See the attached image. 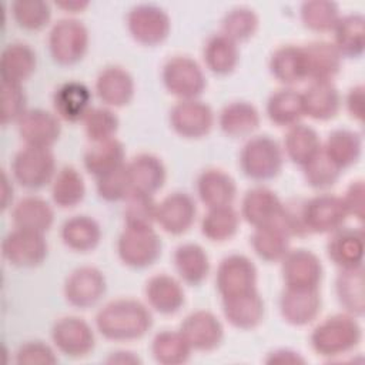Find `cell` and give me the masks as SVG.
I'll list each match as a JSON object with an SVG mask.
<instances>
[{
	"instance_id": "cell-57",
	"label": "cell",
	"mask_w": 365,
	"mask_h": 365,
	"mask_svg": "<svg viewBox=\"0 0 365 365\" xmlns=\"http://www.w3.org/2000/svg\"><path fill=\"white\" fill-rule=\"evenodd\" d=\"M365 88L362 84H356L349 88L346 98H345V106L346 111L349 115L358 121L364 120V111H365Z\"/></svg>"
},
{
	"instance_id": "cell-51",
	"label": "cell",
	"mask_w": 365,
	"mask_h": 365,
	"mask_svg": "<svg viewBox=\"0 0 365 365\" xmlns=\"http://www.w3.org/2000/svg\"><path fill=\"white\" fill-rule=\"evenodd\" d=\"M124 221L125 225L153 227L157 222V207L151 194L131 191L124 200Z\"/></svg>"
},
{
	"instance_id": "cell-20",
	"label": "cell",
	"mask_w": 365,
	"mask_h": 365,
	"mask_svg": "<svg viewBox=\"0 0 365 365\" xmlns=\"http://www.w3.org/2000/svg\"><path fill=\"white\" fill-rule=\"evenodd\" d=\"M281 211L282 201L277 192L268 187L257 185L244 194L240 215L255 228L278 222Z\"/></svg>"
},
{
	"instance_id": "cell-32",
	"label": "cell",
	"mask_w": 365,
	"mask_h": 365,
	"mask_svg": "<svg viewBox=\"0 0 365 365\" xmlns=\"http://www.w3.org/2000/svg\"><path fill=\"white\" fill-rule=\"evenodd\" d=\"M268 66L274 78L287 87L307 80V64L302 46H279L271 54Z\"/></svg>"
},
{
	"instance_id": "cell-55",
	"label": "cell",
	"mask_w": 365,
	"mask_h": 365,
	"mask_svg": "<svg viewBox=\"0 0 365 365\" xmlns=\"http://www.w3.org/2000/svg\"><path fill=\"white\" fill-rule=\"evenodd\" d=\"M14 361L24 365H40V364H56L58 359L54 349L43 341H27L16 351Z\"/></svg>"
},
{
	"instance_id": "cell-53",
	"label": "cell",
	"mask_w": 365,
	"mask_h": 365,
	"mask_svg": "<svg viewBox=\"0 0 365 365\" xmlns=\"http://www.w3.org/2000/svg\"><path fill=\"white\" fill-rule=\"evenodd\" d=\"M96 188L97 194L106 201H124L133 191L127 173V163L96 178Z\"/></svg>"
},
{
	"instance_id": "cell-19",
	"label": "cell",
	"mask_w": 365,
	"mask_h": 365,
	"mask_svg": "<svg viewBox=\"0 0 365 365\" xmlns=\"http://www.w3.org/2000/svg\"><path fill=\"white\" fill-rule=\"evenodd\" d=\"M197 205L194 198L182 191L164 197L157 207V224L171 235L187 232L195 221Z\"/></svg>"
},
{
	"instance_id": "cell-46",
	"label": "cell",
	"mask_w": 365,
	"mask_h": 365,
	"mask_svg": "<svg viewBox=\"0 0 365 365\" xmlns=\"http://www.w3.org/2000/svg\"><path fill=\"white\" fill-rule=\"evenodd\" d=\"M191 346L178 331L164 329L151 341V355L161 365H180L190 359Z\"/></svg>"
},
{
	"instance_id": "cell-41",
	"label": "cell",
	"mask_w": 365,
	"mask_h": 365,
	"mask_svg": "<svg viewBox=\"0 0 365 365\" xmlns=\"http://www.w3.org/2000/svg\"><path fill=\"white\" fill-rule=\"evenodd\" d=\"M322 150L341 170H345L361 158L362 137L354 130L336 128L328 134Z\"/></svg>"
},
{
	"instance_id": "cell-7",
	"label": "cell",
	"mask_w": 365,
	"mask_h": 365,
	"mask_svg": "<svg viewBox=\"0 0 365 365\" xmlns=\"http://www.w3.org/2000/svg\"><path fill=\"white\" fill-rule=\"evenodd\" d=\"M161 78L167 91L180 100L197 98L207 87L201 66L190 56L170 57L163 66Z\"/></svg>"
},
{
	"instance_id": "cell-23",
	"label": "cell",
	"mask_w": 365,
	"mask_h": 365,
	"mask_svg": "<svg viewBox=\"0 0 365 365\" xmlns=\"http://www.w3.org/2000/svg\"><path fill=\"white\" fill-rule=\"evenodd\" d=\"M91 90L81 81H66L60 84L53 94L54 113L60 120L68 123L83 121L91 106Z\"/></svg>"
},
{
	"instance_id": "cell-35",
	"label": "cell",
	"mask_w": 365,
	"mask_h": 365,
	"mask_svg": "<svg viewBox=\"0 0 365 365\" xmlns=\"http://www.w3.org/2000/svg\"><path fill=\"white\" fill-rule=\"evenodd\" d=\"M291 238L292 237L278 221L255 227L251 235V247L262 261L277 262L281 261L291 250Z\"/></svg>"
},
{
	"instance_id": "cell-40",
	"label": "cell",
	"mask_w": 365,
	"mask_h": 365,
	"mask_svg": "<svg viewBox=\"0 0 365 365\" xmlns=\"http://www.w3.org/2000/svg\"><path fill=\"white\" fill-rule=\"evenodd\" d=\"M335 294L345 312L362 317L365 311L364 297V268H344L335 278Z\"/></svg>"
},
{
	"instance_id": "cell-38",
	"label": "cell",
	"mask_w": 365,
	"mask_h": 365,
	"mask_svg": "<svg viewBox=\"0 0 365 365\" xmlns=\"http://www.w3.org/2000/svg\"><path fill=\"white\" fill-rule=\"evenodd\" d=\"M66 247L77 252L93 251L101 240L100 224L88 215H73L64 221L60 231Z\"/></svg>"
},
{
	"instance_id": "cell-10",
	"label": "cell",
	"mask_w": 365,
	"mask_h": 365,
	"mask_svg": "<svg viewBox=\"0 0 365 365\" xmlns=\"http://www.w3.org/2000/svg\"><path fill=\"white\" fill-rule=\"evenodd\" d=\"M346 217L342 197L325 192L304 200L302 218L308 234H331L344 225Z\"/></svg>"
},
{
	"instance_id": "cell-6",
	"label": "cell",
	"mask_w": 365,
	"mask_h": 365,
	"mask_svg": "<svg viewBox=\"0 0 365 365\" xmlns=\"http://www.w3.org/2000/svg\"><path fill=\"white\" fill-rule=\"evenodd\" d=\"M88 30L77 19H60L48 33V50L53 60L61 66L78 63L88 50Z\"/></svg>"
},
{
	"instance_id": "cell-22",
	"label": "cell",
	"mask_w": 365,
	"mask_h": 365,
	"mask_svg": "<svg viewBox=\"0 0 365 365\" xmlns=\"http://www.w3.org/2000/svg\"><path fill=\"white\" fill-rule=\"evenodd\" d=\"M225 319L238 329L257 328L265 315V304L258 289L221 298Z\"/></svg>"
},
{
	"instance_id": "cell-27",
	"label": "cell",
	"mask_w": 365,
	"mask_h": 365,
	"mask_svg": "<svg viewBox=\"0 0 365 365\" xmlns=\"http://www.w3.org/2000/svg\"><path fill=\"white\" fill-rule=\"evenodd\" d=\"M307 80L309 81H332L339 73L342 64V56L331 41L317 40L302 46Z\"/></svg>"
},
{
	"instance_id": "cell-45",
	"label": "cell",
	"mask_w": 365,
	"mask_h": 365,
	"mask_svg": "<svg viewBox=\"0 0 365 365\" xmlns=\"http://www.w3.org/2000/svg\"><path fill=\"white\" fill-rule=\"evenodd\" d=\"M241 215L232 205L208 208L201 220V232L214 242L231 240L240 228Z\"/></svg>"
},
{
	"instance_id": "cell-54",
	"label": "cell",
	"mask_w": 365,
	"mask_h": 365,
	"mask_svg": "<svg viewBox=\"0 0 365 365\" xmlns=\"http://www.w3.org/2000/svg\"><path fill=\"white\" fill-rule=\"evenodd\" d=\"M27 111V97L19 83L1 81V121H17Z\"/></svg>"
},
{
	"instance_id": "cell-39",
	"label": "cell",
	"mask_w": 365,
	"mask_h": 365,
	"mask_svg": "<svg viewBox=\"0 0 365 365\" xmlns=\"http://www.w3.org/2000/svg\"><path fill=\"white\" fill-rule=\"evenodd\" d=\"M322 148L317 130L308 124L297 123L288 127L284 135V153L298 165H305Z\"/></svg>"
},
{
	"instance_id": "cell-1",
	"label": "cell",
	"mask_w": 365,
	"mask_h": 365,
	"mask_svg": "<svg viewBox=\"0 0 365 365\" xmlns=\"http://www.w3.org/2000/svg\"><path fill=\"white\" fill-rule=\"evenodd\" d=\"M151 327V311L147 305L133 298L113 299L96 315L97 331L111 341L140 339Z\"/></svg>"
},
{
	"instance_id": "cell-31",
	"label": "cell",
	"mask_w": 365,
	"mask_h": 365,
	"mask_svg": "<svg viewBox=\"0 0 365 365\" xmlns=\"http://www.w3.org/2000/svg\"><path fill=\"white\" fill-rule=\"evenodd\" d=\"M11 220L16 228L46 234L54 221V211L48 201L38 195L20 198L11 210Z\"/></svg>"
},
{
	"instance_id": "cell-11",
	"label": "cell",
	"mask_w": 365,
	"mask_h": 365,
	"mask_svg": "<svg viewBox=\"0 0 365 365\" xmlns=\"http://www.w3.org/2000/svg\"><path fill=\"white\" fill-rule=\"evenodd\" d=\"M66 301L80 309L94 307L107 291L104 274L91 265H83L73 269L64 281Z\"/></svg>"
},
{
	"instance_id": "cell-15",
	"label": "cell",
	"mask_w": 365,
	"mask_h": 365,
	"mask_svg": "<svg viewBox=\"0 0 365 365\" xmlns=\"http://www.w3.org/2000/svg\"><path fill=\"white\" fill-rule=\"evenodd\" d=\"M281 274L285 287L319 288L324 267L319 257L311 250H289L281 259Z\"/></svg>"
},
{
	"instance_id": "cell-52",
	"label": "cell",
	"mask_w": 365,
	"mask_h": 365,
	"mask_svg": "<svg viewBox=\"0 0 365 365\" xmlns=\"http://www.w3.org/2000/svg\"><path fill=\"white\" fill-rule=\"evenodd\" d=\"M86 135L91 143L115 137L120 121L117 114L107 106L93 107L83 120Z\"/></svg>"
},
{
	"instance_id": "cell-25",
	"label": "cell",
	"mask_w": 365,
	"mask_h": 365,
	"mask_svg": "<svg viewBox=\"0 0 365 365\" xmlns=\"http://www.w3.org/2000/svg\"><path fill=\"white\" fill-rule=\"evenodd\" d=\"M144 295L148 307L163 315L178 312L185 302V292L181 282L167 274L153 275L145 282Z\"/></svg>"
},
{
	"instance_id": "cell-43",
	"label": "cell",
	"mask_w": 365,
	"mask_h": 365,
	"mask_svg": "<svg viewBox=\"0 0 365 365\" xmlns=\"http://www.w3.org/2000/svg\"><path fill=\"white\" fill-rule=\"evenodd\" d=\"M267 115L278 127H291L304 115L301 93L292 87L274 91L267 100Z\"/></svg>"
},
{
	"instance_id": "cell-24",
	"label": "cell",
	"mask_w": 365,
	"mask_h": 365,
	"mask_svg": "<svg viewBox=\"0 0 365 365\" xmlns=\"http://www.w3.org/2000/svg\"><path fill=\"white\" fill-rule=\"evenodd\" d=\"M327 254L329 259L344 268L362 267L364 261V231L362 228L341 227L331 232L327 242Z\"/></svg>"
},
{
	"instance_id": "cell-28",
	"label": "cell",
	"mask_w": 365,
	"mask_h": 365,
	"mask_svg": "<svg viewBox=\"0 0 365 365\" xmlns=\"http://www.w3.org/2000/svg\"><path fill=\"white\" fill-rule=\"evenodd\" d=\"M301 97L304 115L314 120H331L341 108V94L332 81H309Z\"/></svg>"
},
{
	"instance_id": "cell-14",
	"label": "cell",
	"mask_w": 365,
	"mask_h": 365,
	"mask_svg": "<svg viewBox=\"0 0 365 365\" xmlns=\"http://www.w3.org/2000/svg\"><path fill=\"white\" fill-rule=\"evenodd\" d=\"M170 124L184 138H201L214 125V111L198 98L178 100L170 110Z\"/></svg>"
},
{
	"instance_id": "cell-34",
	"label": "cell",
	"mask_w": 365,
	"mask_h": 365,
	"mask_svg": "<svg viewBox=\"0 0 365 365\" xmlns=\"http://www.w3.org/2000/svg\"><path fill=\"white\" fill-rule=\"evenodd\" d=\"M218 125L228 137H247L258 128L259 113L250 101H231L220 111Z\"/></svg>"
},
{
	"instance_id": "cell-12",
	"label": "cell",
	"mask_w": 365,
	"mask_h": 365,
	"mask_svg": "<svg viewBox=\"0 0 365 365\" xmlns=\"http://www.w3.org/2000/svg\"><path fill=\"white\" fill-rule=\"evenodd\" d=\"M257 267L247 255L230 254L221 259L217 268L215 285L224 298L257 289Z\"/></svg>"
},
{
	"instance_id": "cell-9",
	"label": "cell",
	"mask_w": 365,
	"mask_h": 365,
	"mask_svg": "<svg viewBox=\"0 0 365 365\" xmlns=\"http://www.w3.org/2000/svg\"><path fill=\"white\" fill-rule=\"evenodd\" d=\"M48 245L44 234L16 228L11 230L1 241V254L4 259L19 268H33L47 257Z\"/></svg>"
},
{
	"instance_id": "cell-44",
	"label": "cell",
	"mask_w": 365,
	"mask_h": 365,
	"mask_svg": "<svg viewBox=\"0 0 365 365\" xmlns=\"http://www.w3.org/2000/svg\"><path fill=\"white\" fill-rule=\"evenodd\" d=\"M86 195L84 178L73 165L61 167L51 181V198L60 208H71Z\"/></svg>"
},
{
	"instance_id": "cell-33",
	"label": "cell",
	"mask_w": 365,
	"mask_h": 365,
	"mask_svg": "<svg viewBox=\"0 0 365 365\" xmlns=\"http://www.w3.org/2000/svg\"><path fill=\"white\" fill-rule=\"evenodd\" d=\"M173 261L178 277L185 284L200 285L210 274V258L200 244H180L174 251Z\"/></svg>"
},
{
	"instance_id": "cell-56",
	"label": "cell",
	"mask_w": 365,
	"mask_h": 365,
	"mask_svg": "<svg viewBox=\"0 0 365 365\" xmlns=\"http://www.w3.org/2000/svg\"><path fill=\"white\" fill-rule=\"evenodd\" d=\"M345 210L348 212V215H352L354 218H356L358 221L364 220L365 215V184L364 180H355L352 181L344 197H342Z\"/></svg>"
},
{
	"instance_id": "cell-47",
	"label": "cell",
	"mask_w": 365,
	"mask_h": 365,
	"mask_svg": "<svg viewBox=\"0 0 365 365\" xmlns=\"http://www.w3.org/2000/svg\"><path fill=\"white\" fill-rule=\"evenodd\" d=\"M299 17L302 24L312 31H329L334 30L341 17L339 6L329 0L304 1L299 9Z\"/></svg>"
},
{
	"instance_id": "cell-3",
	"label": "cell",
	"mask_w": 365,
	"mask_h": 365,
	"mask_svg": "<svg viewBox=\"0 0 365 365\" xmlns=\"http://www.w3.org/2000/svg\"><path fill=\"white\" fill-rule=\"evenodd\" d=\"M284 165V151L269 135H252L242 145L240 167L242 173L255 181H267L277 177Z\"/></svg>"
},
{
	"instance_id": "cell-4",
	"label": "cell",
	"mask_w": 365,
	"mask_h": 365,
	"mask_svg": "<svg viewBox=\"0 0 365 365\" xmlns=\"http://www.w3.org/2000/svg\"><path fill=\"white\" fill-rule=\"evenodd\" d=\"M56 157L51 148L24 145L11 161L13 178L27 190L50 184L56 175Z\"/></svg>"
},
{
	"instance_id": "cell-5",
	"label": "cell",
	"mask_w": 365,
	"mask_h": 365,
	"mask_svg": "<svg viewBox=\"0 0 365 365\" xmlns=\"http://www.w3.org/2000/svg\"><path fill=\"white\" fill-rule=\"evenodd\" d=\"M163 242L153 227L125 225L117 240L120 259L131 268H147L161 255Z\"/></svg>"
},
{
	"instance_id": "cell-26",
	"label": "cell",
	"mask_w": 365,
	"mask_h": 365,
	"mask_svg": "<svg viewBox=\"0 0 365 365\" xmlns=\"http://www.w3.org/2000/svg\"><path fill=\"white\" fill-rule=\"evenodd\" d=\"M127 173L133 191L154 194L167 180V168L163 160L151 153H140L127 163Z\"/></svg>"
},
{
	"instance_id": "cell-60",
	"label": "cell",
	"mask_w": 365,
	"mask_h": 365,
	"mask_svg": "<svg viewBox=\"0 0 365 365\" xmlns=\"http://www.w3.org/2000/svg\"><path fill=\"white\" fill-rule=\"evenodd\" d=\"M13 200V185L6 173L1 174V207L6 210Z\"/></svg>"
},
{
	"instance_id": "cell-36",
	"label": "cell",
	"mask_w": 365,
	"mask_h": 365,
	"mask_svg": "<svg viewBox=\"0 0 365 365\" xmlns=\"http://www.w3.org/2000/svg\"><path fill=\"white\" fill-rule=\"evenodd\" d=\"M83 161L86 170L98 178L125 164V150L123 143L115 137L96 141L86 150Z\"/></svg>"
},
{
	"instance_id": "cell-61",
	"label": "cell",
	"mask_w": 365,
	"mask_h": 365,
	"mask_svg": "<svg viewBox=\"0 0 365 365\" xmlns=\"http://www.w3.org/2000/svg\"><path fill=\"white\" fill-rule=\"evenodd\" d=\"M88 1H77V0H73V1H57L56 6L58 9H63L64 11H68V13H78L81 10H84L86 7H88Z\"/></svg>"
},
{
	"instance_id": "cell-17",
	"label": "cell",
	"mask_w": 365,
	"mask_h": 365,
	"mask_svg": "<svg viewBox=\"0 0 365 365\" xmlns=\"http://www.w3.org/2000/svg\"><path fill=\"white\" fill-rule=\"evenodd\" d=\"M16 123L24 145L51 148L61 134V123L57 114L43 108H27Z\"/></svg>"
},
{
	"instance_id": "cell-13",
	"label": "cell",
	"mask_w": 365,
	"mask_h": 365,
	"mask_svg": "<svg viewBox=\"0 0 365 365\" xmlns=\"http://www.w3.org/2000/svg\"><path fill=\"white\" fill-rule=\"evenodd\" d=\"M54 346L70 358H83L88 355L96 345L94 331L87 321L78 317H63L51 328Z\"/></svg>"
},
{
	"instance_id": "cell-59",
	"label": "cell",
	"mask_w": 365,
	"mask_h": 365,
	"mask_svg": "<svg viewBox=\"0 0 365 365\" xmlns=\"http://www.w3.org/2000/svg\"><path fill=\"white\" fill-rule=\"evenodd\" d=\"M107 362H110V364H141V359L130 351H117V352H113L107 358Z\"/></svg>"
},
{
	"instance_id": "cell-30",
	"label": "cell",
	"mask_w": 365,
	"mask_h": 365,
	"mask_svg": "<svg viewBox=\"0 0 365 365\" xmlns=\"http://www.w3.org/2000/svg\"><path fill=\"white\" fill-rule=\"evenodd\" d=\"M36 51L23 41H13L4 46L0 56L1 81L19 83L26 81L36 71Z\"/></svg>"
},
{
	"instance_id": "cell-29",
	"label": "cell",
	"mask_w": 365,
	"mask_h": 365,
	"mask_svg": "<svg viewBox=\"0 0 365 365\" xmlns=\"http://www.w3.org/2000/svg\"><path fill=\"white\" fill-rule=\"evenodd\" d=\"M197 194L207 208L232 205L237 197V184L224 170L207 168L197 178Z\"/></svg>"
},
{
	"instance_id": "cell-49",
	"label": "cell",
	"mask_w": 365,
	"mask_h": 365,
	"mask_svg": "<svg viewBox=\"0 0 365 365\" xmlns=\"http://www.w3.org/2000/svg\"><path fill=\"white\" fill-rule=\"evenodd\" d=\"M10 10L16 24L30 31L41 30L51 19V7L43 0H16Z\"/></svg>"
},
{
	"instance_id": "cell-18",
	"label": "cell",
	"mask_w": 365,
	"mask_h": 365,
	"mask_svg": "<svg viewBox=\"0 0 365 365\" xmlns=\"http://www.w3.org/2000/svg\"><path fill=\"white\" fill-rule=\"evenodd\" d=\"M322 299L319 288L285 287L279 297V312L285 322L304 327L317 319L321 312Z\"/></svg>"
},
{
	"instance_id": "cell-21",
	"label": "cell",
	"mask_w": 365,
	"mask_h": 365,
	"mask_svg": "<svg viewBox=\"0 0 365 365\" xmlns=\"http://www.w3.org/2000/svg\"><path fill=\"white\" fill-rule=\"evenodd\" d=\"M96 93L104 106L124 107L135 93V83L133 76L121 66L104 67L96 78Z\"/></svg>"
},
{
	"instance_id": "cell-42",
	"label": "cell",
	"mask_w": 365,
	"mask_h": 365,
	"mask_svg": "<svg viewBox=\"0 0 365 365\" xmlns=\"http://www.w3.org/2000/svg\"><path fill=\"white\" fill-rule=\"evenodd\" d=\"M334 46L339 54L348 58H358L364 53L365 19L359 13L341 16L334 27Z\"/></svg>"
},
{
	"instance_id": "cell-8",
	"label": "cell",
	"mask_w": 365,
	"mask_h": 365,
	"mask_svg": "<svg viewBox=\"0 0 365 365\" xmlns=\"http://www.w3.org/2000/svg\"><path fill=\"white\" fill-rule=\"evenodd\" d=\"M125 24L131 37L143 46H157L171 31L170 16L155 4L134 6L127 14Z\"/></svg>"
},
{
	"instance_id": "cell-58",
	"label": "cell",
	"mask_w": 365,
	"mask_h": 365,
	"mask_svg": "<svg viewBox=\"0 0 365 365\" xmlns=\"http://www.w3.org/2000/svg\"><path fill=\"white\" fill-rule=\"evenodd\" d=\"M265 362L267 364H304L305 359L299 355V352L281 348L269 352Z\"/></svg>"
},
{
	"instance_id": "cell-48",
	"label": "cell",
	"mask_w": 365,
	"mask_h": 365,
	"mask_svg": "<svg viewBox=\"0 0 365 365\" xmlns=\"http://www.w3.org/2000/svg\"><path fill=\"white\" fill-rule=\"evenodd\" d=\"M258 14L250 7L240 6L231 9L222 17L221 33L234 40L235 43H238L251 38L258 30Z\"/></svg>"
},
{
	"instance_id": "cell-2",
	"label": "cell",
	"mask_w": 365,
	"mask_h": 365,
	"mask_svg": "<svg viewBox=\"0 0 365 365\" xmlns=\"http://www.w3.org/2000/svg\"><path fill=\"white\" fill-rule=\"evenodd\" d=\"M362 341V328L356 317L341 312L322 319L311 332L312 349L325 358L342 356L354 351Z\"/></svg>"
},
{
	"instance_id": "cell-16",
	"label": "cell",
	"mask_w": 365,
	"mask_h": 365,
	"mask_svg": "<svg viewBox=\"0 0 365 365\" xmlns=\"http://www.w3.org/2000/svg\"><path fill=\"white\" fill-rule=\"evenodd\" d=\"M192 351H214L224 339V327L220 318L207 309H197L188 314L180 327Z\"/></svg>"
},
{
	"instance_id": "cell-37",
	"label": "cell",
	"mask_w": 365,
	"mask_h": 365,
	"mask_svg": "<svg viewBox=\"0 0 365 365\" xmlns=\"http://www.w3.org/2000/svg\"><path fill=\"white\" fill-rule=\"evenodd\" d=\"M202 57L210 71L218 76H227L235 70L240 61L238 43L222 33L212 34L204 44Z\"/></svg>"
},
{
	"instance_id": "cell-50",
	"label": "cell",
	"mask_w": 365,
	"mask_h": 365,
	"mask_svg": "<svg viewBox=\"0 0 365 365\" xmlns=\"http://www.w3.org/2000/svg\"><path fill=\"white\" fill-rule=\"evenodd\" d=\"M341 168L324 153L321 148L305 165H302V173L307 184L317 190H327L332 187L339 175Z\"/></svg>"
}]
</instances>
